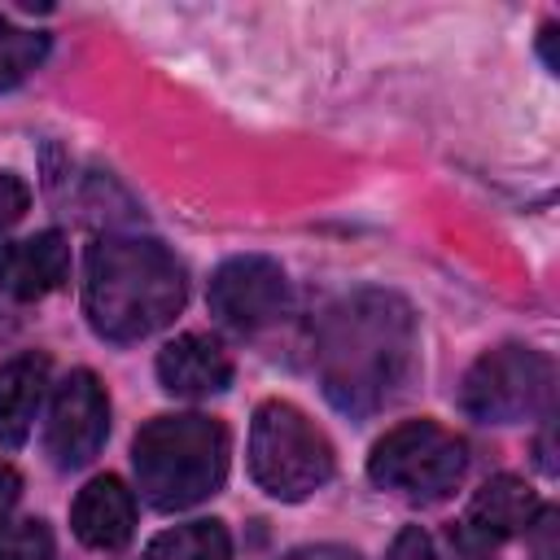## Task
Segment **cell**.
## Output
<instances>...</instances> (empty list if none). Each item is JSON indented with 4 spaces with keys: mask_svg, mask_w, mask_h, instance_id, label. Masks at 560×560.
<instances>
[{
    "mask_svg": "<svg viewBox=\"0 0 560 560\" xmlns=\"http://www.w3.org/2000/svg\"><path fill=\"white\" fill-rule=\"evenodd\" d=\"M324 394L346 416L389 407L416 376V315L389 289L337 298L315 332Z\"/></svg>",
    "mask_w": 560,
    "mask_h": 560,
    "instance_id": "cell-1",
    "label": "cell"
},
{
    "mask_svg": "<svg viewBox=\"0 0 560 560\" xmlns=\"http://www.w3.org/2000/svg\"><path fill=\"white\" fill-rule=\"evenodd\" d=\"M188 298V276L179 258L140 236H101L88 245L83 262V311L105 341H144L166 328Z\"/></svg>",
    "mask_w": 560,
    "mask_h": 560,
    "instance_id": "cell-2",
    "label": "cell"
},
{
    "mask_svg": "<svg viewBox=\"0 0 560 560\" xmlns=\"http://www.w3.org/2000/svg\"><path fill=\"white\" fill-rule=\"evenodd\" d=\"M136 481L149 508L179 512L210 499L228 477V429L214 416H158L131 442Z\"/></svg>",
    "mask_w": 560,
    "mask_h": 560,
    "instance_id": "cell-3",
    "label": "cell"
},
{
    "mask_svg": "<svg viewBox=\"0 0 560 560\" xmlns=\"http://www.w3.org/2000/svg\"><path fill=\"white\" fill-rule=\"evenodd\" d=\"M249 472L271 499L302 503L332 481L337 455L324 429L302 407L267 398L258 402L249 424Z\"/></svg>",
    "mask_w": 560,
    "mask_h": 560,
    "instance_id": "cell-4",
    "label": "cell"
},
{
    "mask_svg": "<svg viewBox=\"0 0 560 560\" xmlns=\"http://www.w3.org/2000/svg\"><path fill=\"white\" fill-rule=\"evenodd\" d=\"M468 472V446L438 420H407L389 429L372 455L368 477L372 486L407 499V503H442Z\"/></svg>",
    "mask_w": 560,
    "mask_h": 560,
    "instance_id": "cell-5",
    "label": "cell"
},
{
    "mask_svg": "<svg viewBox=\"0 0 560 560\" xmlns=\"http://www.w3.org/2000/svg\"><path fill=\"white\" fill-rule=\"evenodd\" d=\"M551 398V359L529 346L486 350L459 385V407L481 424H516L547 407Z\"/></svg>",
    "mask_w": 560,
    "mask_h": 560,
    "instance_id": "cell-6",
    "label": "cell"
},
{
    "mask_svg": "<svg viewBox=\"0 0 560 560\" xmlns=\"http://www.w3.org/2000/svg\"><path fill=\"white\" fill-rule=\"evenodd\" d=\"M210 315L223 328L258 332L276 324L289 306V276L267 254H236L210 276Z\"/></svg>",
    "mask_w": 560,
    "mask_h": 560,
    "instance_id": "cell-7",
    "label": "cell"
},
{
    "mask_svg": "<svg viewBox=\"0 0 560 560\" xmlns=\"http://www.w3.org/2000/svg\"><path fill=\"white\" fill-rule=\"evenodd\" d=\"M105 433H109V394L96 381V372L79 368L52 394L48 424H44V451L57 468L70 472L96 459Z\"/></svg>",
    "mask_w": 560,
    "mask_h": 560,
    "instance_id": "cell-8",
    "label": "cell"
},
{
    "mask_svg": "<svg viewBox=\"0 0 560 560\" xmlns=\"http://www.w3.org/2000/svg\"><path fill=\"white\" fill-rule=\"evenodd\" d=\"M538 512H542L538 490L525 477L499 472L468 499V512H464V525H459L464 547H490V542L516 538L534 525Z\"/></svg>",
    "mask_w": 560,
    "mask_h": 560,
    "instance_id": "cell-9",
    "label": "cell"
},
{
    "mask_svg": "<svg viewBox=\"0 0 560 560\" xmlns=\"http://www.w3.org/2000/svg\"><path fill=\"white\" fill-rule=\"evenodd\" d=\"M158 381L175 398H210L232 385V354L214 332H179L158 350Z\"/></svg>",
    "mask_w": 560,
    "mask_h": 560,
    "instance_id": "cell-10",
    "label": "cell"
},
{
    "mask_svg": "<svg viewBox=\"0 0 560 560\" xmlns=\"http://www.w3.org/2000/svg\"><path fill=\"white\" fill-rule=\"evenodd\" d=\"M70 276V245L61 232H35L26 241L0 245V293L18 302L48 298Z\"/></svg>",
    "mask_w": 560,
    "mask_h": 560,
    "instance_id": "cell-11",
    "label": "cell"
},
{
    "mask_svg": "<svg viewBox=\"0 0 560 560\" xmlns=\"http://www.w3.org/2000/svg\"><path fill=\"white\" fill-rule=\"evenodd\" d=\"M70 529L92 551H118L136 529L131 490L118 477H92L70 508Z\"/></svg>",
    "mask_w": 560,
    "mask_h": 560,
    "instance_id": "cell-12",
    "label": "cell"
},
{
    "mask_svg": "<svg viewBox=\"0 0 560 560\" xmlns=\"http://www.w3.org/2000/svg\"><path fill=\"white\" fill-rule=\"evenodd\" d=\"M48 354H9L0 359V446H22L31 438L35 411L48 389Z\"/></svg>",
    "mask_w": 560,
    "mask_h": 560,
    "instance_id": "cell-13",
    "label": "cell"
},
{
    "mask_svg": "<svg viewBox=\"0 0 560 560\" xmlns=\"http://www.w3.org/2000/svg\"><path fill=\"white\" fill-rule=\"evenodd\" d=\"M144 560H232V538L223 521H188L158 534Z\"/></svg>",
    "mask_w": 560,
    "mask_h": 560,
    "instance_id": "cell-14",
    "label": "cell"
},
{
    "mask_svg": "<svg viewBox=\"0 0 560 560\" xmlns=\"http://www.w3.org/2000/svg\"><path fill=\"white\" fill-rule=\"evenodd\" d=\"M48 52V35L39 31H26V26H13L4 13H0V92L18 88Z\"/></svg>",
    "mask_w": 560,
    "mask_h": 560,
    "instance_id": "cell-15",
    "label": "cell"
},
{
    "mask_svg": "<svg viewBox=\"0 0 560 560\" xmlns=\"http://www.w3.org/2000/svg\"><path fill=\"white\" fill-rule=\"evenodd\" d=\"M0 560H52V534L44 521L0 525Z\"/></svg>",
    "mask_w": 560,
    "mask_h": 560,
    "instance_id": "cell-16",
    "label": "cell"
},
{
    "mask_svg": "<svg viewBox=\"0 0 560 560\" xmlns=\"http://www.w3.org/2000/svg\"><path fill=\"white\" fill-rule=\"evenodd\" d=\"M26 206H31V188L13 171H0V236L26 214Z\"/></svg>",
    "mask_w": 560,
    "mask_h": 560,
    "instance_id": "cell-17",
    "label": "cell"
},
{
    "mask_svg": "<svg viewBox=\"0 0 560 560\" xmlns=\"http://www.w3.org/2000/svg\"><path fill=\"white\" fill-rule=\"evenodd\" d=\"M385 560H438V556H433V538H429L420 525H407V529L389 542Z\"/></svg>",
    "mask_w": 560,
    "mask_h": 560,
    "instance_id": "cell-18",
    "label": "cell"
},
{
    "mask_svg": "<svg viewBox=\"0 0 560 560\" xmlns=\"http://www.w3.org/2000/svg\"><path fill=\"white\" fill-rule=\"evenodd\" d=\"M525 534H529L534 560H556V512H551V508H542Z\"/></svg>",
    "mask_w": 560,
    "mask_h": 560,
    "instance_id": "cell-19",
    "label": "cell"
},
{
    "mask_svg": "<svg viewBox=\"0 0 560 560\" xmlns=\"http://www.w3.org/2000/svg\"><path fill=\"white\" fill-rule=\"evenodd\" d=\"M18 499H22V477H18L13 464L0 459V525L9 521V512L18 508Z\"/></svg>",
    "mask_w": 560,
    "mask_h": 560,
    "instance_id": "cell-20",
    "label": "cell"
},
{
    "mask_svg": "<svg viewBox=\"0 0 560 560\" xmlns=\"http://www.w3.org/2000/svg\"><path fill=\"white\" fill-rule=\"evenodd\" d=\"M289 560H359L354 551H332V547H319V551H293Z\"/></svg>",
    "mask_w": 560,
    "mask_h": 560,
    "instance_id": "cell-21",
    "label": "cell"
},
{
    "mask_svg": "<svg viewBox=\"0 0 560 560\" xmlns=\"http://www.w3.org/2000/svg\"><path fill=\"white\" fill-rule=\"evenodd\" d=\"M542 61H547L551 70H560V66H556V26H542Z\"/></svg>",
    "mask_w": 560,
    "mask_h": 560,
    "instance_id": "cell-22",
    "label": "cell"
},
{
    "mask_svg": "<svg viewBox=\"0 0 560 560\" xmlns=\"http://www.w3.org/2000/svg\"><path fill=\"white\" fill-rule=\"evenodd\" d=\"M459 560H486V556H481V551H464Z\"/></svg>",
    "mask_w": 560,
    "mask_h": 560,
    "instance_id": "cell-23",
    "label": "cell"
}]
</instances>
